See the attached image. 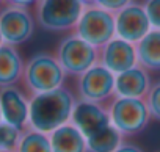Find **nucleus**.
<instances>
[{
	"instance_id": "nucleus-1",
	"label": "nucleus",
	"mask_w": 160,
	"mask_h": 152,
	"mask_svg": "<svg viewBox=\"0 0 160 152\" xmlns=\"http://www.w3.org/2000/svg\"><path fill=\"white\" fill-rule=\"evenodd\" d=\"M77 97L71 90L61 86L49 93L35 94L30 97L28 129L52 133L58 127L71 122L72 110Z\"/></svg>"
},
{
	"instance_id": "nucleus-2",
	"label": "nucleus",
	"mask_w": 160,
	"mask_h": 152,
	"mask_svg": "<svg viewBox=\"0 0 160 152\" xmlns=\"http://www.w3.org/2000/svg\"><path fill=\"white\" fill-rule=\"evenodd\" d=\"M64 79L66 72L57 56L52 53L39 52L25 61L22 83L27 90L28 97L61 88Z\"/></svg>"
},
{
	"instance_id": "nucleus-3",
	"label": "nucleus",
	"mask_w": 160,
	"mask_h": 152,
	"mask_svg": "<svg viewBox=\"0 0 160 152\" xmlns=\"http://www.w3.org/2000/svg\"><path fill=\"white\" fill-rule=\"evenodd\" d=\"M85 10L82 0H38L35 17L41 28L47 32L74 30Z\"/></svg>"
},
{
	"instance_id": "nucleus-4",
	"label": "nucleus",
	"mask_w": 160,
	"mask_h": 152,
	"mask_svg": "<svg viewBox=\"0 0 160 152\" xmlns=\"http://www.w3.org/2000/svg\"><path fill=\"white\" fill-rule=\"evenodd\" d=\"M55 56L66 75L78 77L99 63V49L72 33L61 39L55 50Z\"/></svg>"
},
{
	"instance_id": "nucleus-5",
	"label": "nucleus",
	"mask_w": 160,
	"mask_h": 152,
	"mask_svg": "<svg viewBox=\"0 0 160 152\" xmlns=\"http://www.w3.org/2000/svg\"><path fill=\"white\" fill-rule=\"evenodd\" d=\"M112 124L124 135L132 136L146 129L151 119V113L146 99H129L115 96L108 105Z\"/></svg>"
},
{
	"instance_id": "nucleus-6",
	"label": "nucleus",
	"mask_w": 160,
	"mask_h": 152,
	"mask_svg": "<svg viewBox=\"0 0 160 152\" xmlns=\"http://www.w3.org/2000/svg\"><path fill=\"white\" fill-rule=\"evenodd\" d=\"M74 33L91 46L101 49L116 36L115 14L101 7H85Z\"/></svg>"
},
{
	"instance_id": "nucleus-7",
	"label": "nucleus",
	"mask_w": 160,
	"mask_h": 152,
	"mask_svg": "<svg viewBox=\"0 0 160 152\" xmlns=\"http://www.w3.org/2000/svg\"><path fill=\"white\" fill-rule=\"evenodd\" d=\"M115 79L116 75L101 63L90 67L87 72L77 77L78 99L104 104L115 97Z\"/></svg>"
},
{
	"instance_id": "nucleus-8",
	"label": "nucleus",
	"mask_w": 160,
	"mask_h": 152,
	"mask_svg": "<svg viewBox=\"0 0 160 152\" xmlns=\"http://www.w3.org/2000/svg\"><path fill=\"white\" fill-rule=\"evenodd\" d=\"M35 32V17L28 8L3 5L0 8V33L3 42L10 46L24 44Z\"/></svg>"
},
{
	"instance_id": "nucleus-9",
	"label": "nucleus",
	"mask_w": 160,
	"mask_h": 152,
	"mask_svg": "<svg viewBox=\"0 0 160 152\" xmlns=\"http://www.w3.org/2000/svg\"><path fill=\"white\" fill-rule=\"evenodd\" d=\"M115 25L116 36L132 44L140 42L152 30L144 7L133 2L121 11L115 13Z\"/></svg>"
},
{
	"instance_id": "nucleus-10",
	"label": "nucleus",
	"mask_w": 160,
	"mask_h": 152,
	"mask_svg": "<svg viewBox=\"0 0 160 152\" xmlns=\"http://www.w3.org/2000/svg\"><path fill=\"white\" fill-rule=\"evenodd\" d=\"M71 122L85 135V138L93 136L94 133L101 132L102 129L112 124L107 105L83 101L78 97L72 110Z\"/></svg>"
},
{
	"instance_id": "nucleus-11",
	"label": "nucleus",
	"mask_w": 160,
	"mask_h": 152,
	"mask_svg": "<svg viewBox=\"0 0 160 152\" xmlns=\"http://www.w3.org/2000/svg\"><path fill=\"white\" fill-rule=\"evenodd\" d=\"M0 111L5 124H10L21 132L28 129L30 97L16 85L0 90Z\"/></svg>"
},
{
	"instance_id": "nucleus-12",
	"label": "nucleus",
	"mask_w": 160,
	"mask_h": 152,
	"mask_svg": "<svg viewBox=\"0 0 160 152\" xmlns=\"http://www.w3.org/2000/svg\"><path fill=\"white\" fill-rule=\"evenodd\" d=\"M99 63L112 71L115 75L129 71L138 64L137 46L115 36L112 41L99 49Z\"/></svg>"
},
{
	"instance_id": "nucleus-13",
	"label": "nucleus",
	"mask_w": 160,
	"mask_h": 152,
	"mask_svg": "<svg viewBox=\"0 0 160 152\" xmlns=\"http://www.w3.org/2000/svg\"><path fill=\"white\" fill-rule=\"evenodd\" d=\"M152 88L149 71L137 64L135 67L124 71L115 79V96L129 99H146Z\"/></svg>"
},
{
	"instance_id": "nucleus-14",
	"label": "nucleus",
	"mask_w": 160,
	"mask_h": 152,
	"mask_svg": "<svg viewBox=\"0 0 160 152\" xmlns=\"http://www.w3.org/2000/svg\"><path fill=\"white\" fill-rule=\"evenodd\" d=\"M25 63L18 52L16 46H0V90L14 86L22 80Z\"/></svg>"
},
{
	"instance_id": "nucleus-15",
	"label": "nucleus",
	"mask_w": 160,
	"mask_h": 152,
	"mask_svg": "<svg viewBox=\"0 0 160 152\" xmlns=\"http://www.w3.org/2000/svg\"><path fill=\"white\" fill-rule=\"evenodd\" d=\"M52 152H88L87 138L72 122H68L49 133Z\"/></svg>"
},
{
	"instance_id": "nucleus-16",
	"label": "nucleus",
	"mask_w": 160,
	"mask_h": 152,
	"mask_svg": "<svg viewBox=\"0 0 160 152\" xmlns=\"http://www.w3.org/2000/svg\"><path fill=\"white\" fill-rule=\"evenodd\" d=\"M135 46L138 64L148 71H160V30H151Z\"/></svg>"
},
{
	"instance_id": "nucleus-17",
	"label": "nucleus",
	"mask_w": 160,
	"mask_h": 152,
	"mask_svg": "<svg viewBox=\"0 0 160 152\" xmlns=\"http://www.w3.org/2000/svg\"><path fill=\"white\" fill-rule=\"evenodd\" d=\"M124 138L126 136L113 124H110L93 136H88L87 147L88 152H115L124 143Z\"/></svg>"
},
{
	"instance_id": "nucleus-18",
	"label": "nucleus",
	"mask_w": 160,
	"mask_h": 152,
	"mask_svg": "<svg viewBox=\"0 0 160 152\" xmlns=\"http://www.w3.org/2000/svg\"><path fill=\"white\" fill-rule=\"evenodd\" d=\"M14 150L16 152H52L50 138L47 133L27 129L21 133L19 143Z\"/></svg>"
},
{
	"instance_id": "nucleus-19",
	"label": "nucleus",
	"mask_w": 160,
	"mask_h": 152,
	"mask_svg": "<svg viewBox=\"0 0 160 152\" xmlns=\"http://www.w3.org/2000/svg\"><path fill=\"white\" fill-rule=\"evenodd\" d=\"M21 130L10 125V124H0V150L3 149H16L19 138H21Z\"/></svg>"
},
{
	"instance_id": "nucleus-20",
	"label": "nucleus",
	"mask_w": 160,
	"mask_h": 152,
	"mask_svg": "<svg viewBox=\"0 0 160 152\" xmlns=\"http://www.w3.org/2000/svg\"><path fill=\"white\" fill-rule=\"evenodd\" d=\"M146 104H148L151 118L160 121V82L152 83V88L146 97Z\"/></svg>"
},
{
	"instance_id": "nucleus-21",
	"label": "nucleus",
	"mask_w": 160,
	"mask_h": 152,
	"mask_svg": "<svg viewBox=\"0 0 160 152\" xmlns=\"http://www.w3.org/2000/svg\"><path fill=\"white\" fill-rule=\"evenodd\" d=\"M143 7L149 17L152 30H160V0H146Z\"/></svg>"
},
{
	"instance_id": "nucleus-22",
	"label": "nucleus",
	"mask_w": 160,
	"mask_h": 152,
	"mask_svg": "<svg viewBox=\"0 0 160 152\" xmlns=\"http://www.w3.org/2000/svg\"><path fill=\"white\" fill-rule=\"evenodd\" d=\"M130 3H132V0H96V7H101L113 14L121 11Z\"/></svg>"
},
{
	"instance_id": "nucleus-23",
	"label": "nucleus",
	"mask_w": 160,
	"mask_h": 152,
	"mask_svg": "<svg viewBox=\"0 0 160 152\" xmlns=\"http://www.w3.org/2000/svg\"><path fill=\"white\" fill-rule=\"evenodd\" d=\"M38 0H3L5 5H11V7H21V8H30L35 7Z\"/></svg>"
},
{
	"instance_id": "nucleus-24",
	"label": "nucleus",
	"mask_w": 160,
	"mask_h": 152,
	"mask_svg": "<svg viewBox=\"0 0 160 152\" xmlns=\"http://www.w3.org/2000/svg\"><path fill=\"white\" fill-rule=\"evenodd\" d=\"M115 152H143L141 147H138L137 144H132V143H122Z\"/></svg>"
},
{
	"instance_id": "nucleus-25",
	"label": "nucleus",
	"mask_w": 160,
	"mask_h": 152,
	"mask_svg": "<svg viewBox=\"0 0 160 152\" xmlns=\"http://www.w3.org/2000/svg\"><path fill=\"white\" fill-rule=\"evenodd\" d=\"M85 7H96V0H82Z\"/></svg>"
},
{
	"instance_id": "nucleus-26",
	"label": "nucleus",
	"mask_w": 160,
	"mask_h": 152,
	"mask_svg": "<svg viewBox=\"0 0 160 152\" xmlns=\"http://www.w3.org/2000/svg\"><path fill=\"white\" fill-rule=\"evenodd\" d=\"M0 152H16V150H13V149H3V150H0Z\"/></svg>"
},
{
	"instance_id": "nucleus-27",
	"label": "nucleus",
	"mask_w": 160,
	"mask_h": 152,
	"mask_svg": "<svg viewBox=\"0 0 160 152\" xmlns=\"http://www.w3.org/2000/svg\"><path fill=\"white\" fill-rule=\"evenodd\" d=\"M5 42H3V38H2V33H0V46H3Z\"/></svg>"
},
{
	"instance_id": "nucleus-28",
	"label": "nucleus",
	"mask_w": 160,
	"mask_h": 152,
	"mask_svg": "<svg viewBox=\"0 0 160 152\" xmlns=\"http://www.w3.org/2000/svg\"><path fill=\"white\" fill-rule=\"evenodd\" d=\"M0 124H3V118H2V111H0Z\"/></svg>"
},
{
	"instance_id": "nucleus-29",
	"label": "nucleus",
	"mask_w": 160,
	"mask_h": 152,
	"mask_svg": "<svg viewBox=\"0 0 160 152\" xmlns=\"http://www.w3.org/2000/svg\"><path fill=\"white\" fill-rule=\"evenodd\" d=\"M3 5H5V3H3V0H0V8H2Z\"/></svg>"
}]
</instances>
